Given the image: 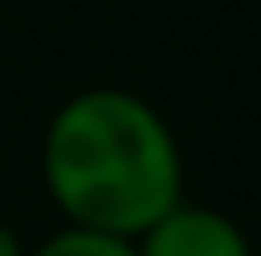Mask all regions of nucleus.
I'll return each instance as SVG.
<instances>
[{"label":"nucleus","instance_id":"obj_2","mask_svg":"<svg viewBox=\"0 0 261 256\" xmlns=\"http://www.w3.org/2000/svg\"><path fill=\"white\" fill-rule=\"evenodd\" d=\"M136 256H256V251L236 216L181 196L166 216H156L136 236Z\"/></svg>","mask_w":261,"mask_h":256},{"label":"nucleus","instance_id":"obj_4","mask_svg":"<svg viewBox=\"0 0 261 256\" xmlns=\"http://www.w3.org/2000/svg\"><path fill=\"white\" fill-rule=\"evenodd\" d=\"M0 256H25V241L15 236V226L0 221Z\"/></svg>","mask_w":261,"mask_h":256},{"label":"nucleus","instance_id":"obj_3","mask_svg":"<svg viewBox=\"0 0 261 256\" xmlns=\"http://www.w3.org/2000/svg\"><path fill=\"white\" fill-rule=\"evenodd\" d=\"M25 256H136L130 236H111V231H91V226H70L50 231L40 246H25Z\"/></svg>","mask_w":261,"mask_h":256},{"label":"nucleus","instance_id":"obj_1","mask_svg":"<svg viewBox=\"0 0 261 256\" xmlns=\"http://www.w3.org/2000/svg\"><path fill=\"white\" fill-rule=\"evenodd\" d=\"M40 181L70 226L141 236L186 196L181 141L136 91L91 86L56 106L40 141Z\"/></svg>","mask_w":261,"mask_h":256}]
</instances>
